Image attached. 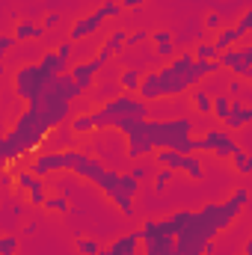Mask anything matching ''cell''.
Wrapping results in <instances>:
<instances>
[{
	"label": "cell",
	"mask_w": 252,
	"mask_h": 255,
	"mask_svg": "<svg viewBox=\"0 0 252 255\" xmlns=\"http://www.w3.org/2000/svg\"><path fill=\"white\" fill-rule=\"evenodd\" d=\"M48 133L51 130L39 122V116L33 110H21L18 119L6 128V133L0 139V157L6 163H12L15 157H21L27 151H39V145L45 142Z\"/></svg>",
	"instance_id": "1"
},
{
	"label": "cell",
	"mask_w": 252,
	"mask_h": 255,
	"mask_svg": "<svg viewBox=\"0 0 252 255\" xmlns=\"http://www.w3.org/2000/svg\"><path fill=\"white\" fill-rule=\"evenodd\" d=\"M217 238H220V232L214 229V223L202 211H193L190 223L175 238V250H178V255H214Z\"/></svg>",
	"instance_id": "2"
},
{
	"label": "cell",
	"mask_w": 252,
	"mask_h": 255,
	"mask_svg": "<svg viewBox=\"0 0 252 255\" xmlns=\"http://www.w3.org/2000/svg\"><path fill=\"white\" fill-rule=\"evenodd\" d=\"M142 130L148 133V139L154 142V148H172L178 151V145L193 136L196 130L205 133V128L193 122V116H169V119H145Z\"/></svg>",
	"instance_id": "3"
},
{
	"label": "cell",
	"mask_w": 252,
	"mask_h": 255,
	"mask_svg": "<svg viewBox=\"0 0 252 255\" xmlns=\"http://www.w3.org/2000/svg\"><path fill=\"white\" fill-rule=\"evenodd\" d=\"M51 80H54V77H51V74H48L39 63L18 65V68L12 71V77H9L15 98H18V101H24V104H30L33 98H39V95L48 89V83H51Z\"/></svg>",
	"instance_id": "4"
},
{
	"label": "cell",
	"mask_w": 252,
	"mask_h": 255,
	"mask_svg": "<svg viewBox=\"0 0 252 255\" xmlns=\"http://www.w3.org/2000/svg\"><path fill=\"white\" fill-rule=\"evenodd\" d=\"M139 235H142V255H172L175 253V235L166 229L163 217L160 220H154V217L142 220Z\"/></svg>",
	"instance_id": "5"
},
{
	"label": "cell",
	"mask_w": 252,
	"mask_h": 255,
	"mask_svg": "<svg viewBox=\"0 0 252 255\" xmlns=\"http://www.w3.org/2000/svg\"><path fill=\"white\" fill-rule=\"evenodd\" d=\"M154 163L157 166H169L175 172H184L193 181H202L205 178V163H202L199 154H178L172 148H157L154 151Z\"/></svg>",
	"instance_id": "6"
},
{
	"label": "cell",
	"mask_w": 252,
	"mask_h": 255,
	"mask_svg": "<svg viewBox=\"0 0 252 255\" xmlns=\"http://www.w3.org/2000/svg\"><path fill=\"white\" fill-rule=\"evenodd\" d=\"M235 148H238V139H235V130L229 128H208L202 133V151L214 154L217 160H229Z\"/></svg>",
	"instance_id": "7"
},
{
	"label": "cell",
	"mask_w": 252,
	"mask_h": 255,
	"mask_svg": "<svg viewBox=\"0 0 252 255\" xmlns=\"http://www.w3.org/2000/svg\"><path fill=\"white\" fill-rule=\"evenodd\" d=\"M211 223H214V229L223 235V232H229L235 223H238V217L244 214V208H238V205H232L229 199L226 202H205L202 208H199Z\"/></svg>",
	"instance_id": "8"
},
{
	"label": "cell",
	"mask_w": 252,
	"mask_h": 255,
	"mask_svg": "<svg viewBox=\"0 0 252 255\" xmlns=\"http://www.w3.org/2000/svg\"><path fill=\"white\" fill-rule=\"evenodd\" d=\"M107 169H110V166H104V160H101V157H92L89 151H83V148H80V157H77V163H74L71 175H77L80 181H86V184H95V187H98Z\"/></svg>",
	"instance_id": "9"
},
{
	"label": "cell",
	"mask_w": 252,
	"mask_h": 255,
	"mask_svg": "<svg viewBox=\"0 0 252 255\" xmlns=\"http://www.w3.org/2000/svg\"><path fill=\"white\" fill-rule=\"evenodd\" d=\"M104 68H107V65L101 63L98 57H92V60H80V63H74L68 74H71V77H74V80L80 83V89H83V92H92Z\"/></svg>",
	"instance_id": "10"
},
{
	"label": "cell",
	"mask_w": 252,
	"mask_h": 255,
	"mask_svg": "<svg viewBox=\"0 0 252 255\" xmlns=\"http://www.w3.org/2000/svg\"><path fill=\"white\" fill-rule=\"evenodd\" d=\"M104 12L101 9H95L92 15H83V18H77L74 24H71V30H68V39L77 45V42H86L89 36H95V33H101V27H104Z\"/></svg>",
	"instance_id": "11"
},
{
	"label": "cell",
	"mask_w": 252,
	"mask_h": 255,
	"mask_svg": "<svg viewBox=\"0 0 252 255\" xmlns=\"http://www.w3.org/2000/svg\"><path fill=\"white\" fill-rule=\"evenodd\" d=\"M142 125H145V122H142ZM125 151H127V157H130V160L136 163V160H145V157H148L151 151H157V148H154V142L148 139V133H145V130L139 128L136 133L125 136Z\"/></svg>",
	"instance_id": "12"
},
{
	"label": "cell",
	"mask_w": 252,
	"mask_h": 255,
	"mask_svg": "<svg viewBox=\"0 0 252 255\" xmlns=\"http://www.w3.org/2000/svg\"><path fill=\"white\" fill-rule=\"evenodd\" d=\"M187 104L190 110L196 113V116H202V119H214V92L211 89H205V86H193L187 92Z\"/></svg>",
	"instance_id": "13"
},
{
	"label": "cell",
	"mask_w": 252,
	"mask_h": 255,
	"mask_svg": "<svg viewBox=\"0 0 252 255\" xmlns=\"http://www.w3.org/2000/svg\"><path fill=\"white\" fill-rule=\"evenodd\" d=\"M9 33L24 45V42H45V33H48V30H45L42 24L30 21V18H18V21H15V27H12Z\"/></svg>",
	"instance_id": "14"
},
{
	"label": "cell",
	"mask_w": 252,
	"mask_h": 255,
	"mask_svg": "<svg viewBox=\"0 0 252 255\" xmlns=\"http://www.w3.org/2000/svg\"><path fill=\"white\" fill-rule=\"evenodd\" d=\"M139 98L154 104V101H163V80H160V71L157 68H148L142 74V86H139Z\"/></svg>",
	"instance_id": "15"
},
{
	"label": "cell",
	"mask_w": 252,
	"mask_h": 255,
	"mask_svg": "<svg viewBox=\"0 0 252 255\" xmlns=\"http://www.w3.org/2000/svg\"><path fill=\"white\" fill-rule=\"evenodd\" d=\"M142 235H139V229L136 232H127V235H119L116 241H110L107 244V250L113 255H142Z\"/></svg>",
	"instance_id": "16"
},
{
	"label": "cell",
	"mask_w": 252,
	"mask_h": 255,
	"mask_svg": "<svg viewBox=\"0 0 252 255\" xmlns=\"http://www.w3.org/2000/svg\"><path fill=\"white\" fill-rule=\"evenodd\" d=\"M39 65L51 74V77H63V74H68L71 71V60H65V57H60L57 51H45V54H39Z\"/></svg>",
	"instance_id": "17"
},
{
	"label": "cell",
	"mask_w": 252,
	"mask_h": 255,
	"mask_svg": "<svg viewBox=\"0 0 252 255\" xmlns=\"http://www.w3.org/2000/svg\"><path fill=\"white\" fill-rule=\"evenodd\" d=\"M116 95H122L119 80H98L95 89L89 92V101H92V104H107V101H113Z\"/></svg>",
	"instance_id": "18"
},
{
	"label": "cell",
	"mask_w": 252,
	"mask_h": 255,
	"mask_svg": "<svg viewBox=\"0 0 252 255\" xmlns=\"http://www.w3.org/2000/svg\"><path fill=\"white\" fill-rule=\"evenodd\" d=\"M220 63H223V68H229L235 77H241L244 80V74H247V60H244V51H241V45L238 48H232V51H223L220 54Z\"/></svg>",
	"instance_id": "19"
},
{
	"label": "cell",
	"mask_w": 252,
	"mask_h": 255,
	"mask_svg": "<svg viewBox=\"0 0 252 255\" xmlns=\"http://www.w3.org/2000/svg\"><path fill=\"white\" fill-rule=\"evenodd\" d=\"M241 39H244V33L238 30V24H226L217 36H214V45H217V51L223 54V51H232V48H238L241 45Z\"/></svg>",
	"instance_id": "20"
},
{
	"label": "cell",
	"mask_w": 252,
	"mask_h": 255,
	"mask_svg": "<svg viewBox=\"0 0 252 255\" xmlns=\"http://www.w3.org/2000/svg\"><path fill=\"white\" fill-rule=\"evenodd\" d=\"M250 122H252V107H247L241 98H235V101H232V113H229L226 128H229V130H241V128H247Z\"/></svg>",
	"instance_id": "21"
},
{
	"label": "cell",
	"mask_w": 252,
	"mask_h": 255,
	"mask_svg": "<svg viewBox=\"0 0 252 255\" xmlns=\"http://www.w3.org/2000/svg\"><path fill=\"white\" fill-rule=\"evenodd\" d=\"M142 68H136V65H127L119 71V86H122V92H130V95H139V86H142Z\"/></svg>",
	"instance_id": "22"
},
{
	"label": "cell",
	"mask_w": 252,
	"mask_h": 255,
	"mask_svg": "<svg viewBox=\"0 0 252 255\" xmlns=\"http://www.w3.org/2000/svg\"><path fill=\"white\" fill-rule=\"evenodd\" d=\"M229 160H232V166H235L238 175H252V151H247L244 145H238Z\"/></svg>",
	"instance_id": "23"
},
{
	"label": "cell",
	"mask_w": 252,
	"mask_h": 255,
	"mask_svg": "<svg viewBox=\"0 0 252 255\" xmlns=\"http://www.w3.org/2000/svg\"><path fill=\"white\" fill-rule=\"evenodd\" d=\"M68 130H71V133H80V136L98 130V128H95V116H92V113H74L71 122H68Z\"/></svg>",
	"instance_id": "24"
},
{
	"label": "cell",
	"mask_w": 252,
	"mask_h": 255,
	"mask_svg": "<svg viewBox=\"0 0 252 255\" xmlns=\"http://www.w3.org/2000/svg\"><path fill=\"white\" fill-rule=\"evenodd\" d=\"M190 217H193V211H187V208H178V211H169V214L163 217V223H166V229L178 238V232H181V229L190 223Z\"/></svg>",
	"instance_id": "25"
},
{
	"label": "cell",
	"mask_w": 252,
	"mask_h": 255,
	"mask_svg": "<svg viewBox=\"0 0 252 255\" xmlns=\"http://www.w3.org/2000/svg\"><path fill=\"white\" fill-rule=\"evenodd\" d=\"M116 208H119V214L125 217V220H133L136 217V208H133V196H127V193H122V190H113L110 196H107Z\"/></svg>",
	"instance_id": "26"
},
{
	"label": "cell",
	"mask_w": 252,
	"mask_h": 255,
	"mask_svg": "<svg viewBox=\"0 0 252 255\" xmlns=\"http://www.w3.org/2000/svg\"><path fill=\"white\" fill-rule=\"evenodd\" d=\"M232 101H235V98H232L229 92H217V95H214V119H217V122H223V125L229 122Z\"/></svg>",
	"instance_id": "27"
},
{
	"label": "cell",
	"mask_w": 252,
	"mask_h": 255,
	"mask_svg": "<svg viewBox=\"0 0 252 255\" xmlns=\"http://www.w3.org/2000/svg\"><path fill=\"white\" fill-rule=\"evenodd\" d=\"M42 211H48V214H71L74 208H71V199L65 193H51Z\"/></svg>",
	"instance_id": "28"
},
{
	"label": "cell",
	"mask_w": 252,
	"mask_h": 255,
	"mask_svg": "<svg viewBox=\"0 0 252 255\" xmlns=\"http://www.w3.org/2000/svg\"><path fill=\"white\" fill-rule=\"evenodd\" d=\"M127 36H130V30H113L110 36H107V48L116 54V57H125L127 54Z\"/></svg>",
	"instance_id": "29"
},
{
	"label": "cell",
	"mask_w": 252,
	"mask_h": 255,
	"mask_svg": "<svg viewBox=\"0 0 252 255\" xmlns=\"http://www.w3.org/2000/svg\"><path fill=\"white\" fill-rule=\"evenodd\" d=\"M193 57L196 60H220V51H217V45H214V39H205V42H196L193 48Z\"/></svg>",
	"instance_id": "30"
},
{
	"label": "cell",
	"mask_w": 252,
	"mask_h": 255,
	"mask_svg": "<svg viewBox=\"0 0 252 255\" xmlns=\"http://www.w3.org/2000/svg\"><path fill=\"white\" fill-rule=\"evenodd\" d=\"M175 175H178L175 169H169V166H157V169H154V181H151V184H154V190L163 193L172 181H175Z\"/></svg>",
	"instance_id": "31"
},
{
	"label": "cell",
	"mask_w": 252,
	"mask_h": 255,
	"mask_svg": "<svg viewBox=\"0 0 252 255\" xmlns=\"http://www.w3.org/2000/svg\"><path fill=\"white\" fill-rule=\"evenodd\" d=\"M74 250H77L80 255H101L104 244H101V241H95V238H86V235H83V238H77V241H74Z\"/></svg>",
	"instance_id": "32"
},
{
	"label": "cell",
	"mask_w": 252,
	"mask_h": 255,
	"mask_svg": "<svg viewBox=\"0 0 252 255\" xmlns=\"http://www.w3.org/2000/svg\"><path fill=\"white\" fill-rule=\"evenodd\" d=\"M119 178H122V172H119V169H107V172H104V178H101V184H98V190L104 193V196H110L113 190H119Z\"/></svg>",
	"instance_id": "33"
},
{
	"label": "cell",
	"mask_w": 252,
	"mask_h": 255,
	"mask_svg": "<svg viewBox=\"0 0 252 255\" xmlns=\"http://www.w3.org/2000/svg\"><path fill=\"white\" fill-rule=\"evenodd\" d=\"M27 202L33 205V208H45V202H48V193H45V178H39V184L33 187V190H27Z\"/></svg>",
	"instance_id": "34"
},
{
	"label": "cell",
	"mask_w": 252,
	"mask_h": 255,
	"mask_svg": "<svg viewBox=\"0 0 252 255\" xmlns=\"http://www.w3.org/2000/svg\"><path fill=\"white\" fill-rule=\"evenodd\" d=\"M145 42H151V30H130V36H127V51H136V48H142Z\"/></svg>",
	"instance_id": "35"
},
{
	"label": "cell",
	"mask_w": 252,
	"mask_h": 255,
	"mask_svg": "<svg viewBox=\"0 0 252 255\" xmlns=\"http://www.w3.org/2000/svg\"><path fill=\"white\" fill-rule=\"evenodd\" d=\"M127 172H130L136 181H154V172H151V166H148L145 160H136V163H133Z\"/></svg>",
	"instance_id": "36"
},
{
	"label": "cell",
	"mask_w": 252,
	"mask_h": 255,
	"mask_svg": "<svg viewBox=\"0 0 252 255\" xmlns=\"http://www.w3.org/2000/svg\"><path fill=\"white\" fill-rule=\"evenodd\" d=\"M0 255H18V235L12 232L0 235Z\"/></svg>",
	"instance_id": "37"
},
{
	"label": "cell",
	"mask_w": 252,
	"mask_h": 255,
	"mask_svg": "<svg viewBox=\"0 0 252 255\" xmlns=\"http://www.w3.org/2000/svg\"><path fill=\"white\" fill-rule=\"evenodd\" d=\"M202 27H205L211 36H217L226 24H223V15H220V12H208V15H205V21H202Z\"/></svg>",
	"instance_id": "38"
},
{
	"label": "cell",
	"mask_w": 252,
	"mask_h": 255,
	"mask_svg": "<svg viewBox=\"0 0 252 255\" xmlns=\"http://www.w3.org/2000/svg\"><path fill=\"white\" fill-rule=\"evenodd\" d=\"M139 184H142V181H136L130 172H122V178H119V190L127 193V196H136V193H139Z\"/></svg>",
	"instance_id": "39"
},
{
	"label": "cell",
	"mask_w": 252,
	"mask_h": 255,
	"mask_svg": "<svg viewBox=\"0 0 252 255\" xmlns=\"http://www.w3.org/2000/svg\"><path fill=\"white\" fill-rule=\"evenodd\" d=\"M250 199H252L250 187H235L232 196H229V202H232V205H238V208H247V205H250Z\"/></svg>",
	"instance_id": "40"
},
{
	"label": "cell",
	"mask_w": 252,
	"mask_h": 255,
	"mask_svg": "<svg viewBox=\"0 0 252 255\" xmlns=\"http://www.w3.org/2000/svg\"><path fill=\"white\" fill-rule=\"evenodd\" d=\"M15 45H21V42H18V39H15L12 33H3V36H0V57L6 60V57H9V54L15 51Z\"/></svg>",
	"instance_id": "41"
},
{
	"label": "cell",
	"mask_w": 252,
	"mask_h": 255,
	"mask_svg": "<svg viewBox=\"0 0 252 255\" xmlns=\"http://www.w3.org/2000/svg\"><path fill=\"white\" fill-rule=\"evenodd\" d=\"M98 9L104 12V18H119L122 3H119V0H101V6H98Z\"/></svg>",
	"instance_id": "42"
},
{
	"label": "cell",
	"mask_w": 252,
	"mask_h": 255,
	"mask_svg": "<svg viewBox=\"0 0 252 255\" xmlns=\"http://www.w3.org/2000/svg\"><path fill=\"white\" fill-rule=\"evenodd\" d=\"M238 30H241L244 36H250V33H252V6H250V9H244V15L238 18Z\"/></svg>",
	"instance_id": "43"
},
{
	"label": "cell",
	"mask_w": 252,
	"mask_h": 255,
	"mask_svg": "<svg viewBox=\"0 0 252 255\" xmlns=\"http://www.w3.org/2000/svg\"><path fill=\"white\" fill-rule=\"evenodd\" d=\"M54 51H57L60 57H65V60H71V57H74V42H71V39L65 36V39L60 42V45H57V48H54Z\"/></svg>",
	"instance_id": "44"
},
{
	"label": "cell",
	"mask_w": 252,
	"mask_h": 255,
	"mask_svg": "<svg viewBox=\"0 0 252 255\" xmlns=\"http://www.w3.org/2000/svg\"><path fill=\"white\" fill-rule=\"evenodd\" d=\"M122 3V9H127V12H139L142 6H148V0H119Z\"/></svg>",
	"instance_id": "45"
},
{
	"label": "cell",
	"mask_w": 252,
	"mask_h": 255,
	"mask_svg": "<svg viewBox=\"0 0 252 255\" xmlns=\"http://www.w3.org/2000/svg\"><path fill=\"white\" fill-rule=\"evenodd\" d=\"M57 24H60V12H48V15H45V21H42V27H45V30H54Z\"/></svg>",
	"instance_id": "46"
},
{
	"label": "cell",
	"mask_w": 252,
	"mask_h": 255,
	"mask_svg": "<svg viewBox=\"0 0 252 255\" xmlns=\"http://www.w3.org/2000/svg\"><path fill=\"white\" fill-rule=\"evenodd\" d=\"M241 89H244V83H241V77H235V80H229V95H232V98H241Z\"/></svg>",
	"instance_id": "47"
},
{
	"label": "cell",
	"mask_w": 252,
	"mask_h": 255,
	"mask_svg": "<svg viewBox=\"0 0 252 255\" xmlns=\"http://www.w3.org/2000/svg\"><path fill=\"white\" fill-rule=\"evenodd\" d=\"M36 229H39V220H27V226L21 229V235H24V238H30V235H36Z\"/></svg>",
	"instance_id": "48"
},
{
	"label": "cell",
	"mask_w": 252,
	"mask_h": 255,
	"mask_svg": "<svg viewBox=\"0 0 252 255\" xmlns=\"http://www.w3.org/2000/svg\"><path fill=\"white\" fill-rule=\"evenodd\" d=\"M241 51H244V60H247V65H252V42H250V45H241Z\"/></svg>",
	"instance_id": "49"
},
{
	"label": "cell",
	"mask_w": 252,
	"mask_h": 255,
	"mask_svg": "<svg viewBox=\"0 0 252 255\" xmlns=\"http://www.w3.org/2000/svg\"><path fill=\"white\" fill-rule=\"evenodd\" d=\"M241 253H244V255H252V238L244 244V250H241Z\"/></svg>",
	"instance_id": "50"
},
{
	"label": "cell",
	"mask_w": 252,
	"mask_h": 255,
	"mask_svg": "<svg viewBox=\"0 0 252 255\" xmlns=\"http://www.w3.org/2000/svg\"><path fill=\"white\" fill-rule=\"evenodd\" d=\"M244 80H250V83H252V65L247 68V74H244Z\"/></svg>",
	"instance_id": "51"
}]
</instances>
